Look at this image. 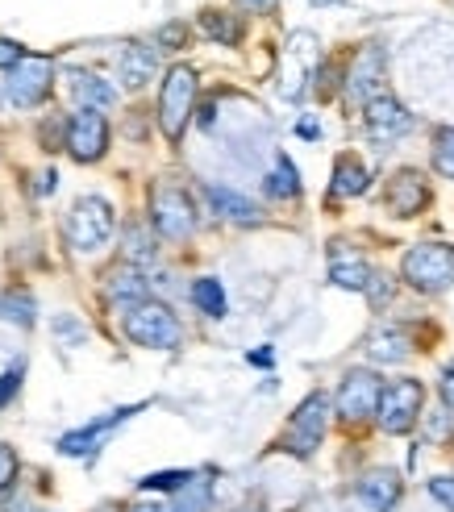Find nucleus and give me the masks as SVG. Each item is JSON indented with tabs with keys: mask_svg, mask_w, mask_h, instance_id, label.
Returning <instances> with one entry per match:
<instances>
[{
	"mask_svg": "<svg viewBox=\"0 0 454 512\" xmlns=\"http://www.w3.org/2000/svg\"><path fill=\"white\" fill-rule=\"evenodd\" d=\"M17 471H21L17 450L0 442V492H9V488H13V483H17Z\"/></svg>",
	"mask_w": 454,
	"mask_h": 512,
	"instance_id": "obj_32",
	"label": "nucleus"
},
{
	"mask_svg": "<svg viewBox=\"0 0 454 512\" xmlns=\"http://www.w3.org/2000/svg\"><path fill=\"white\" fill-rule=\"evenodd\" d=\"M400 275L405 284L417 288V292H442L454 284V246L446 242H421L405 254L400 263Z\"/></svg>",
	"mask_w": 454,
	"mask_h": 512,
	"instance_id": "obj_3",
	"label": "nucleus"
},
{
	"mask_svg": "<svg viewBox=\"0 0 454 512\" xmlns=\"http://www.w3.org/2000/svg\"><path fill=\"white\" fill-rule=\"evenodd\" d=\"M21 375H25V363H21V358H17V363H13L5 375H0V408H5V404L17 396V388H21Z\"/></svg>",
	"mask_w": 454,
	"mask_h": 512,
	"instance_id": "obj_33",
	"label": "nucleus"
},
{
	"mask_svg": "<svg viewBox=\"0 0 454 512\" xmlns=\"http://www.w3.org/2000/svg\"><path fill=\"white\" fill-rule=\"evenodd\" d=\"M421 400H425V388L417 379H396L392 388H384L380 400H375V421L384 425V433H409L417 425Z\"/></svg>",
	"mask_w": 454,
	"mask_h": 512,
	"instance_id": "obj_7",
	"label": "nucleus"
},
{
	"mask_svg": "<svg viewBox=\"0 0 454 512\" xmlns=\"http://www.w3.org/2000/svg\"><path fill=\"white\" fill-rule=\"evenodd\" d=\"M434 171L454 179V130H442L434 138Z\"/></svg>",
	"mask_w": 454,
	"mask_h": 512,
	"instance_id": "obj_30",
	"label": "nucleus"
},
{
	"mask_svg": "<svg viewBox=\"0 0 454 512\" xmlns=\"http://www.w3.org/2000/svg\"><path fill=\"white\" fill-rule=\"evenodd\" d=\"M63 146L71 150V159H75V163H96V159L109 150V121L100 117L96 109H80V113H71Z\"/></svg>",
	"mask_w": 454,
	"mask_h": 512,
	"instance_id": "obj_9",
	"label": "nucleus"
},
{
	"mask_svg": "<svg viewBox=\"0 0 454 512\" xmlns=\"http://www.w3.org/2000/svg\"><path fill=\"white\" fill-rule=\"evenodd\" d=\"M192 300H196V309L205 313V317H225V292H221V284H217L213 275L196 279V284H192Z\"/></svg>",
	"mask_w": 454,
	"mask_h": 512,
	"instance_id": "obj_26",
	"label": "nucleus"
},
{
	"mask_svg": "<svg viewBox=\"0 0 454 512\" xmlns=\"http://www.w3.org/2000/svg\"><path fill=\"white\" fill-rule=\"evenodd\" d=\"M188 479H192V471H159V475L138 479V488L142 492H180Z\"/></svg>",
	"mask_w": 454,
	"mask_h": 512,
	"instance_id": "obj_29",
	"label": "nucleus"
},
{
	"mask_svg": "<svg viewBox=\"0 0 454 512\" xmlns=\"http://www.w3.org/2000/svg\"><path fill=\"white\" fill-rule=\"evenodd\" d=\"M50 84H55V67H50V59L21 55L5 75V96L13 100L17 109H38L42 100L50 96Z\"/></svg>",
	"mask_w": 454,
	"mask_h": 512,
	"instance_id": "obj_6",
	"label": "nucleus"
},
{
	"mask_svg": "<svg viewBox=\"0 0 454 512\" xmlns=\"http://www.w3.org/2000/svg\"><path fill=\"white\" fill-rule=\"evenodd\" d=\"M205 200L213 204V213H221L225 221H238V225H255V221H259L255 204H250L242 192L225 188V184H209V188H205Z\"/></svg>",
	"mask_w": 454,
	"mask_h": 512,
	"instance_id": "obj_19",
	"label": "nucleus"
},
{
	"mask_svg": "<svg viewBox=\"0 0 454 512\" xmlns=\"http://www.w3.org/2000/svg\"><path fill=\"white\" fill-rule=\"evenodd\" d=\"M367 130H371L375 138L388 142V138H396V134L413 130V113H405L388 92H380V96L367 100Z\"/></svg>",
	"mask_w": 454,
	"mask_h": 512,
	"instance_id": "obj_14",
	"label": "nucleus"
},
{
	"mask_svg": "<svg viewBox=\"0 0 454 512\" xmlns=\"http://www.w3.org/2000/svg\"><path fill=\"white\" fill-rule=\"evenodd\" d=\"M130 512H171V508H163V504H134Z\"/></svg>",
	"mask_w": 454,
	"mask_h": 512,
	"instance_id": "obj_42",
	"label": "nucleus"
},
{
	"mask_svg": "<svg viewBox=\"0 0 454 512\" xmlns=\"http://www.w3.org/2000/svg\"><path fill=\"white\" fill-rule=\"evenodd\" d=\"M384 204L396 217H417L425 204H430V184H425V175L421 171H396L388 192H384Z\"/></svg>",
	"mask_w": 454,
	"mask_h": 512,
	"instance_id": "obj_13",
	"label": "nucleus"
},
{
	"mask_svg": "<svg viewBox=\"0 0 454 512\" xmlns=\"http://www.w3.org/2000/svg\"><path fill=\"white\" fill-rule=\"evenodd\" d=\"M200 30H205L213 42H221V46H238L242 42V25L230 13H217V9L200 13Z\"/></svg>",
	"mask_w": 454,
	"mask_h": 512,
	"instance_id": "obj_24",
	"label": "nucleus"
},
{
	"mask_svg": "<svg viewBox=\"0 0 454 512\" xmlns=\"http://www.w3.org/2000/svg\"><path fill=\"white\" fill-rule=\"evenodd\" d=\"M430 492H434V500L454 508V479H430Z\"/></svg>",
	"mask_w": 454,
	"mask_h": 512,
	"instance_id": "obj_35",
	"label": "nucleus"
},
{
	"mask_svg": "<svg viewBox=\"0 0 454 512\" xmlns=\"http://www.w3.org/2000/svg\"><path fill=\"white\" fill-rule=\"evenodd\" d=\"M209 500H213V483L205 475H192L184 488L175 492L171 512H209Z\"/></svg>",
	"mask_w": 454,
	"mask_h": 512,
	"instance_id": "obj_23",
	"label": "nucleus"
},
{
	"mask_svg": "<svg viewBox=\"0 0 454 512\" xmlns=\"http://www.w3.org/2000/svg\"><path fill=\"white\" fill-rule=\"evenodd\" d=\"M134 413H138V408H117V413H109V417H96V421H88L84 429L63 433V438H59V454H67V458H88V454H96V446L105 442L117 425L130 421Z\"/></svg>",
	"mask_w": 454,
	"mask_h": 512,
	"instance_id": "obj_11",
	"label": "nucleus"
},
{
	"mask_svg": "<svg viewBox=\"0 0 454 512\" xmlns=\"http://www.w3.org/2000/svg\"><path fill=\"white\" fill-rule=\"evenodd\" d=\"M125 338H130L134 346H146V350H175L184 338L180 321H175V313L167 309V304L159 300H138L130 304V313H125Z\"/></svg>",
	"mask_w": 454,
	"mask_h": 512,
	"instance_id": "obj_1",
	"label": "nucleus"
},
{
	"mask_svg": "<svg viewBox=\"0 0 454 512\" xmlns=\"http://www.w3.org/2000/svg\"><path fill=\"white\" fill-rule=\"evenodd\" d=\"M109 300H117V304H138V300H146V279H142V271L138 267H117V271H109Z\"/></svg>",
	"mask_w": 454,
	"mask_h": 512,
	"instance_id": "obj_22",
	"label": "nucleus"
},
{
	"mask_svg": "<svg viewBox=\"0 0 454 512\" xmlns=\"http://www.w3.org/2000/svg\"><path fill=\"white\" fill-rule=\"evenodd\" d=\"M325 421H330V400H325L321 392H313V396L292 413L280 446H284L288 454H296V458H309V454L321 446V438H325Z\"/></svg>",
	"mask_w": 454,
	"mask_h": 512,
	"instance_id": "obj_8",
	"label": "nucleus"
},
{
	"mask_svg": "<svg viewBox=\"0 0 454 512\" xmlns=\"http://www.w3.org/2000/svg\"><path fill=\"white\" fill-rule=\"evenodd\" d=\"M192 105H196V71L192 67H171L167 80H163V92H159V125H163V134L171 142L184 138Z\"/></svg>",
	"mask_w": 454,
	"mask_h": 512,
	"instance_id": "obj_4",
	"label": "nucleus"
},
{
	"mask_svg": "<svg viewBox=\"0 0 454 512\" xmlns=\"http://www.w3.org/2000/svg\"><path fill=\"white\" fill-rule=\"evenodd\" d=\"M250 363H255V367H271L275 363V350H255V354H250Z\"/></svg>",
	"mask_w": 454,
	"mask_h": 512,
	"instance_id": "obj_41",
	"label": "nucleus"
},
{
	"mask_svg": "<svg viewBox=\"0 0 454 512\" xmlns=\"http://www.w3.org/2000/svg\"><path fill=\"white\" fill-rule=\"evenodd\" d=\"M150 259H155L150 234L142 225H130V234H125V263H150Z\"/></svg>",
	"mask_w": 454,
	"mask_h": 512,
	"instance_id": "obj_28",
	"label": "nucleus"
},
{
	"mask_svg": "<svg viewBox=\"0 0 454 512\" xmlns=\"http://www.w3.org/2000/svg\"><path fill=\"white\" fill-rule=\"evenodd\" d=\"M330 279L338 288H355L363 292L367 279H371V263L363 259L359 250H346V246H334L330 250Z\"/></svg>",
	"mask_w": 454,
	"mask_h": 512,
	"instance_id": "obj_17",
	"label": "nucleus"
},
{
	"mask_svg": "<svg viewBox=\"0 0 454 512\" xmlns=\"http://www.w3.org/2000/svg\"><path fill=\"white\" fill-rule=\"evenodd\" d=\"M438 388H442V400H446V404L454 408V363H450V367L442 371V383H438Z\"/></svg>",
	"mask_w": 454,
	"mask_h": 512,
	"instance_id": "obj_36",
	"label": "nucleus"
},
{
	"mask_svg": "<svg viewBox=\"0 0 454 512\" xmlns=\"http://www.w3.org/2000/svg\"><path fill=\"white\" fill-rule=\"evenodd\" d=\"M238 5H242L246 13H271L275 5H280V0H238Z\"/></svg>",
	"mask_w": 454,
	"mask_h": 512,
	"instance_id": "obj_38",
	"label": "nucleus"
},
{
	"mask_svg": "<svg viewBox=\"0 0 454 512\" xmlns=\"http://www.w3.org/2000/svg\"><path fill=\"white\" fill-rule=\"evenodd\" d=\"M367 296H371V309H384V304L392 300V292H396V284L388 275H380V271H371V279H367V288H363Z\"/></svg>",
	"mask_w": 454,
	"mask_h": 512,
	"instance_id": "obj_31",
	"label": "nucleus"
},
{
	"mask_svg": "<svg viewBox=\"0 0 454 512\" xmlns=\"http://www.w3.org/2000/svg\"><path fill=\"white\" fill-rule=\"evenodd\" d=\"M38 179H42V184H38V196H50V192L59 188V175H55V171H42Z\"/></svg>",
	"mask_w": 454,
	"mask_h": 512,
	"instance_id": "obj_39",
	"label": "nucleus"
},
{
	"mask_svg": "<svg viewBox=\"0 0 454 512\" xmlns=\"http://www.w3.org/2000/svg\"><path fill=\"white\" fill-rule=\"evenodd\" d=\"M21 59V46H13V42H0V67H13Z\"/></svg>",
	"mask_w": 454,
	"mask_h": 512,
	"instance_id": "obj_37",
	"label": "nucleus"
},
{
	"mask_svg": "<svg viewBox=\"0 0 454 512\" xmlns=\"http://www.w3.org/2000/svg\"><path fill=\"white\" fill-rule=\"evenodd\" d=\"M67 88H71V96H75V105H80V109H96V113L113 109V100H117L113 84H105V80H100V75H92V71H71V75H67Z\"/></svg>",
	"mask_w": 454,
	"mask_h": 512,
	"instance_id": "obj_16",
	"label": "nucleus"
},
{
	"mask_svg": "<svg viewBox=\"0 0 454 512\" xmlns=\"http://www.w3.org/2000/svg\"><path fill=\"white\" fill-rule=\"evenodd\" d=\"M346 92H350V100H359V105H367L371 96L384 92V50L380 46L359 50V59L346 71Z\"/></svg>",
	"mask_w": 454,
	"mask_h": 512,
	"instance_id": "obj_12",
	"label": "nucleus"
},
{
	"mask_svg": "<svg viewBox=\"0 0 454 512\" xmlns=\"http://www.w3.org/2000/svg\"><path fill=\"white\" fill-rule=\"evenodd\" d=\"M150 221L167 242H184L196 234V204L184 188L175 184H159L155 196H150Z\"/></svg>",
	"mask_w": 454,
	"mask_h": 512,
	"instance_id": "obj_5",
	"label": "nucleus"
},
{
	"mask_svg": "<svg viewBox=\"0 0 454 512\" xmlns=\"http://www.w3.org/2000/svg\"><path fill=\"white\" fill-rule=\"evenodd\" d=\"M238 512H259V508H238Z\"/></svg>",
	"mask_w": 454,
	"mask_h": 512,
	"instance_id": "obj_43",
	"label": "nucleus"
},
{
	"mask_svg": "<svg viewBox=\"0 0 454 512\" xmlns=\"http://www.w3.org/2000/svg\"><path fill=\"white\" fill-rule=\"evenodd\" d=\"M367 184H371V171L355 155H342L338 167H334V196H342V200L346 196H363Z\"/></svg>",
	"mask_w": 454,
	"mask_h": 512,
	"instance_id": "obj_20",
	"label": "nucleus"
},
{
	"mask_svg": "<svg viewBox=\"0 0 454 512\" xmlns=\"http://www.w3.org/2000/svg\"><path fill=\"white\" fill-rule=\"evenodd\" d=\"M296 134H300V138H317V134H321V125H317L313 117H305V121L296 125Z\"/></svg>",
	"mask_w": 454,
	"mask_h": 512,
	"instance_id": "obj_40",
	"label": "nucleus"
},
{
	"mask_svg": "<svg viewBox=\"0 0 454 512\" xmlns=\"http://www.w3.org/2000/svg\"><path fill=\"white\" fill-rule=\"evenodd\" d=\"M34 296L25 292V288H13L5 292V300H0V317L5 321H17V325H34Z\"/></svg>",
	"mask_w": 454,
	"mask_h": 512,
	"instance_id": "obj_27",
	"label": "nucleus"
},
{
	"mask_svg": "<svg viewBox=\"0 0 454 512\" xmlns=\"http://www.w3.org/2000/svg\"><path fill=\"white\" fill-rule=\"evenodd\" d=\"M267 196H275V200H296L300 196V179H296V167H292L288 155L275 159V171L267 175Z\"/></svg>",
	"mask_w": 454,
	"mask_h": 512,
	"instance_id": "obj_25",
	"label": "nucleus"
},
{
	"mask_svg": "<svg viewBox=\"0 0 454 512\" xmlns=\"http://www.w3.org/2000/svg\"><path fill=\"white\" fill-rule=\"evenodd\" d=\"M367 354L375 358V363H405V358L413 354L409 329H405V325H384V329H375Z\"/></svg>",
	"mask_w": 454,
	"mask_h": 512,
	"instance_id": "obj_18",
	"label": "nucleus"
},
{
	"mask_svg": "<svg viewBox=\"0 0 454 512\" xmlns=\"http://www.w3.org/2000/svg\"><path fill=\"white\" fill-rule=\"evenodd\" d=\"M159 42H163L167 50H180V46L188 42V25H180V21H171V25H163V30H159Z\"/></svg>",
	"mask_w": 454,
	"mask_h": 512,
	"instance_id": "obj_34",
	"label": "nucleus"
},
{
	"mask_svg": "<svg viewBox=\"0 0 454 512\" xmlns=\"http://www.w3.org/2000/svg\"><path fill=\"white\" fill-rule=\"evenodd\" d=\"M359 492L371 500V508H392L400 500V475L396 471H371L363 483H359Z\"/></svg>",
	"mask_w": 454,
	"mask_h": 512,
	"instance_id": "obj_21",
	"label": "nucleus"
},
{
	"mask_svg": "<svg viewBox=\"0 0 454 512\" xmlns=\"http://www.w3.org/2000/svg\"><path fill=\"white\" fill-rule=\"evenodd\" d=\"M117 75H121V84L125 88H146L150 80L159 75V55L150 46H142V42H134V46H125V55H121V63H117Z\"/></svg>",
	"mask_w": 454,
	"mask_h": 512,
	"instance_id": "obj_15",
	"label": "nucleus"
},
{
	"mask_svg": "<svg viewBox=\"0 0 454 512\" xmlns=\"http://www.w3.org/2000/svg\"><path fill=\"white\" fill-rule=\"evenodd\" d=\"M384 392V379H375L371 371H346L342 388H338V417L359 425L367 417H375V400Z\"/></svg>",
	"mask_w": 454,
	"mask_h": 512,
	"instance_id": "obj_10",
	"label": "nucleus"
},
{
	"mask_svg": "<svg viewBox=\"0 0 454 512\" xmlns=\"http://www.w3.org/2000/svg\"><path fill=\"white\" fill-rule=\"evenodd\" d=\"M113 225L117 217L105 196H80L67 213V242L75 254H96L100 246H109Z\"/></svg>",
	"mask_w": 454,
	"mask_h": 512,
	"instance_id": "obj_2",
	"label": "nucleus"
}]
</instances>
